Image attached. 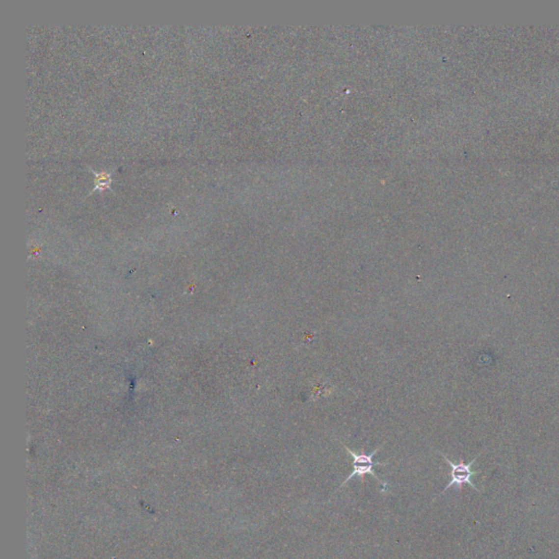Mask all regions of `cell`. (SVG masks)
<instances>
[{
	"label": "cell",
	"instance_id": "1",
	"mask_svg": "<svg viewBox=\"0 0 559 559\" xmlns=\"http://www.w3.org/2000/svg\"><path fill=\"white\" fill-rule=\"evenodd\" d=\"M341 444H342V446H343V448H344L345 450H346V451L348 452V454H351V456L353 458V463H352V465H353V471H352V473L349 474L346 479H345V480L341 484V486H340L339 489H341L345 484H347V483L349 482V480H351V479L354 478V476H359V478H364V476H365L366 474H369V475L373 476V478L376 479L377 482H378L379 484H380V485H383V486L387 485L386 483H383L382 480H380V479H379L378 476L375 474V472H373V466H375V465H387L388 463L373 462V456H375V454L377 453V452H378L379 450H380V449L383 448V446H385V444L381 445L380 447H378L377 449L373 450V451L372 452V453H369V454H366L364 451L362 452V453H356V452H354L353 450L349 449L347 446H345L342 441H341Z\"/></svg>",
	"mask_w": 559,
	"mask_h": 559
},
{
	"label": "cell",
	"instance_id": "2",
	"mask_svg": "<svg viewBox=\"0 0 559 559\" xmlns=\"http://www.w3.org/2000/svg\"><path fill=\"white\" fill-rule=\"evenodd\" d=\"M439 453L441 454L442 458L446 460V462L448 463L451 468V472H450L451 479H450L449 484L446 486L444 490H442L441 494H444L446 490H448L450 487H452V486H456V487L459 488V490H461V488H462V486L464 484L471 485L476 490V492L480 493L479 489H478V487H476V486L472 483V480H471L472 479V476L476 474V472L472 471V465L476 461V459L479 458V454L469 463H464L463 461H461V462H459V463H454V462H452V461H450L448 458H447L446 454L441 453V452H439Z\"/></svg>",
	"mask_w": 559,
	"mask_h": 559
},
{
	"label": "cell",
	"instance_id": "3",
	"mask_svg": "<svg viewBox=\"0 0 559 559\" xmlns=\"http://www.w3.org/2000/svg\"><path fill=\"white\" fill-rule=\"evenodd\" d=\"M93 171V169H92ZM94 173V176H95V182H94V190H104V189H108L110 188V185H111V174L107 173V172H95ZM93 190V191H94Z\"/></svg>",
	"mask_w": 559,
	"mask_h": 559
}]
</instances>
